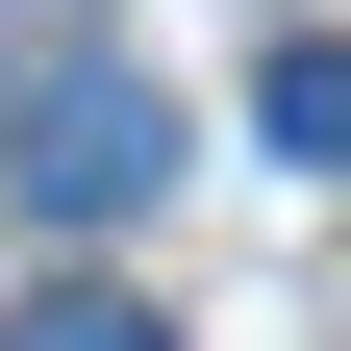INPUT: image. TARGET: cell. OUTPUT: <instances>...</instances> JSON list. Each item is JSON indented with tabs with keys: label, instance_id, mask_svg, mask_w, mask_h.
I'll list each match as a JSON object with an SVG mask.
<instances>
[{
	"label": "cell",
	"instance_id": "obj_1",
	"mask_svg": "<svg viewBox=\"0 0 351 351\" xmlns=\"http://www.w3.org/2000/svg\"><path fill=\"white\" fill-rule=\"evenodd\" d=\"M0 125H25V151H0V176H25L51 226H125V201H151V176H176V101H151V51H51V75H25V101H0Z\"/></svg>",
	"mask_w": 351,
	"mask_h": 351
},
{
	"label": "cell",
	"instance_id": "obj_2",
	"mask_svg": "<svg viewBox=\"0 0 351 351\" xmlns=\"http://www.w3.org/2000/svg\"><path fill=\"white\" fill-rule=\"evenodd\" d=\"M251 125H276V151H301V176H351V51H326V25H301V51H276V75H251Z\"/></svg>",
	"mask_w": 351,
	"mask_h": 351
},
{
	"label": "cell",
	"instance_id": "obj_3",
	"mask_svg": "<svg viewBox=\"0 0 351 351\" xmlns=\"http://www.w3.org/2000/svg\"><path fill=\"white\" fill-rule=\"evenodd\" d=\"M0 351H176V326H151V301H101V276H51V301H25Z\"/></svg>",
	"mask_w": 351,
	"mask_h": 351
}]
</instances>
